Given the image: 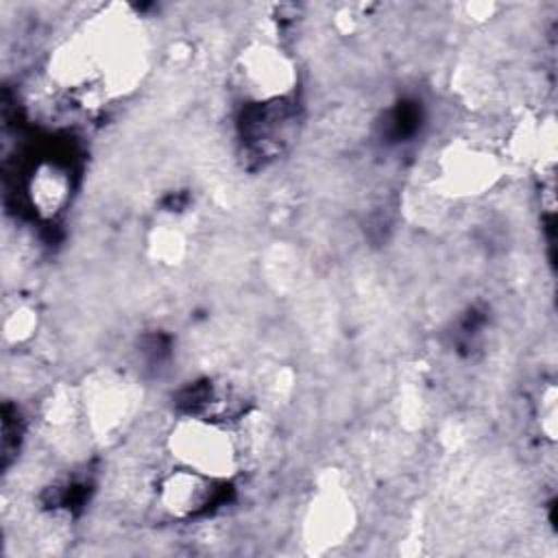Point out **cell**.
I'll list each match as a JSON object with an SVG mask.
<instances>
[{
	"label": "cell",
	"instance_id": "obj_10",
	"mask_svg": "<svg viewBox=\"0 0 558 558\" xmlns=\"http://www.w3.org/2000/svg\"><path fill=\"white\" fill-rule=\"evenodd\" d=\"M541 429L547 434V438H556V390L554 386H547L541 395Z\"/></svg>",
	"mask_w": 558,
	"mask_h": 558
},
{
	"label": "cell",
	"instance_id": "obj_7",
	"mask_svg": "<svg viewBox=\"0 0 558 558\" xmlns=\"http://www.w3.org/2000/svg\"><path fill=\"white\" fill-rule=\"evenodd\" d=\"M28 198L33 209L44 218H52L63 211L70 201V174L65 172V168L41 161L31 172Z\"/></svg>",
	"mask_w": 558,
	"mask_h": 558
},
{
	"label": "cell",
	"instance_id": "obj_6",
	"mask_svg": "<svg viewBox=\"0 0 558 558\" xmlns=\"http://www.w3.org/2000/svg\"><path fill=\"white\" fill-rule=\"evenodd\" d=\"M218 480L177 466L157 484L159 506L174 519H192L209 510L218 499Z\"/></svg>",
	"mask_w": 558,
	"mask_h": 558
},
{
	"label": "cell",
	"instance_id": "obj_5",
	"mask_svg": "<svg viewBox=\"0 0 558 558\" xmlns=\"http://www.w3.org/2000/svg\"><path fill=\"white\" fill-rule=\"evenodd\" d=\"M81 390L83 418L92 434L98 438H111L124 429L135 414L140 395L133 381L113 371L94 373Z\"/></svg>",
	"mask_w": 558,
	"mask_h": 558
},
{
	"label": "cell",
	"instance_id": "obj_8",
	"mask_svg": "<svg viewBox=\"0 0 558 558\" xmlns=\"http://www.w3.org/2000/svg\"><path fill=\"white\" fill-rule=\"evenodd\" d=\"M37 327V312L28 305H17L11 312H7L2 323L4 340L11 344H20L33 336Z\"/></svg>",
	"mask_w": 558,
	"mask_h": 558
},
{
	"label": "cell",
	"instance_id": "obj_9",
	"mask_svg": "<svg viewBox=\"0 0 558 558\" xmlns=\"http://www.w3.org/2000/svg\"><path fill=\"white\" fill-rule=\"evenodd\" d=\"M150 248H153L157 259L172 264L174 259L181 257V253L185 248V240L177 229L163 227L159 233H155V238L150 242Z\"/></svg>",
	"mask_w": 558,
	"mask_h": 558
},
{
	"label": "cell",
	"instance_id": "obj_3",
	"mask_svg": "<svg viewBox=\"0 0 558 558\" xmlns=\"http://www.w3.org/2000/svg\"><path fill=\"white\" fill-rule=\"evenodd\" d=\"M235 83L251 105L288 100L296 87V65L281 48L255 41L235 59Z\"/></svg>",
	"mask_w": 558,
	"mask_h": 558
},
{
	"label": "cell",
	"instance_id": "obj_1",
	"mask_svg": "<svg viewBox=\"0 0 558 558\" xmlns=\"http://www.w3.org/2000/svg\"><path fill=\"white\" fill-rule=\"evenodd\" d=\"M166 447L177 466L192 469L211 480L227 482L238 475L242 458L240 445L227 423L185 414L166 436Z\"/></svg>",
	"mask_w": 558,
	"mask_h": 558
},
{
	"label": "cell",
	"instance_id": "obj_2",
	"mask_svg": "<svg viewBox=\"0 0 558 558\" xmlns=\"http://www.w3.org/2000/svg\"><path fill=\"white\" fill-rule=\"evenodd\" d=\"M504 177L497 153L469 140H453L434 161V190L449 198H475L490 192Z\"/></svg>",
	"mask_w": 558,
	"mask_h": 558
},
{
	"label": "cell",
	"instance_id": "obj_4",
	"mask_svg": "<svg viewBox=\"0 0 558 558\" xmlns=\"http://www.w3.org/2000/svg\"><path fill=\"white\" fill-rule=\"evenodd\" d=\"M355 506L344 486L327 480L318 486L303 514V545L310 554L340 547L355 530Z\"/></svg>",
	"mask_w": 558,
	"mask_h": 558
}]
</instances>
